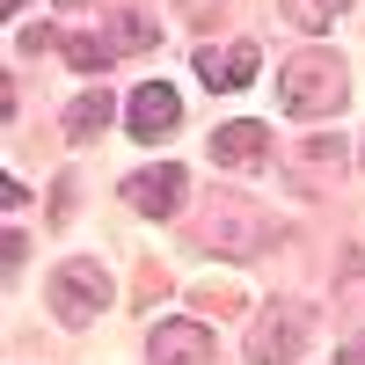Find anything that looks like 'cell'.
Instances as JSON below:
<instances>
[{"instance_id": "cell-1", "label": "cell", "mask_w": 365, "mask_h": 365, "mask_svg": "<svg viewBox=\"0 0 365 365\" xmlns=\"http://www.w3.org/2000/svg\"><path fill=\"white\" fill-rule=\"evenodd\" d=\"M278 96H285V117H329V110H344L351 73L336 51H299V58H285Z\"/></svg>"}, {"instance_id": "cell-2", "label": "cell", "mask_w": 365, "mask_h": 365, "mask_svg": "<svg viewBox=\"0 0 365 365\" xmlns=\"http://www.w3.org/2000/svg\"><path fill=\"white\" fill-rule=\"evenodd\" d=\"M307 336H314V307L307 299H270L256 314V329H249V358L256 365H292L307 351Z\"/></svg>"}, {"instance_id": "cell-3", "label": "cell", "mask_w": 365, "mask_h": 365, "mask_svg": "<svg viewBox=\"0 0 365 365\" xmlns=\"http://www.w3.org/2000/svg\"><path fill=\"white\" fill-rule=\"evenodd\" d=\"M103 307H110V270L96 256H73V263L51 270V314L66 322V329H88Z\"/></svg>"}, {"instance_id": "cell-4", "label": "cell", "mask_w": 365, "mask_h": 365, "mask_svg": "<svg viewBox=\"0 0 365 365\" xmlns=\"http://www.w3.org/2000/svg\"><path fill=\"white\" fill-rule=\"evenodd\" d=\"M263 241H270V220H263V212H249L241 197L220 205V212H212V227H205V249H212V256H256Z\"/></svg>"}, {"instance_id": "cell-5", "label": "cell", "mask_w": 365, "mask_h": 365, "mask_svg": "<svg viewBox=\"0 0 365 365\" xmlns=\"http://www.w3.org/2000/svg\"><path fill=\"white\" fill-rule=\"evenodd\" d=\"M125 117H132V139L161 146V139H175V125H182V103H175V88H168V81H146V88H132Z\"/></svg>"}, {"instance_id": "cell-6", "label": "cell", "mask_w": 365, "mask_h": 365, "mask_svg": "<svg viewBox=\"0 0 365 365\" xmlns=\"http://www.w3.org/2000/svg\"><path fill=\"white\" fill-rule=\"evenodd\" d=\"M212 161L256 175V168L270 161V125H256V117H234V125H220V132H212Z\"/></svg>"}, {"instance_id": "cell-7", "label": "cell", "mask_w": 365, "mask_h": 365, "mask_svg": "<svg viewBox=\"0 0 365 365\" xmlns=\"http://www.w3.org/2000/svg\"><path fill=\"white\" fill-rule=\"evenodd\" d=\"M182 168H139V175H125V205L132 212H146V220H168V212H182Z\"/></svg>"}, {"instance_id": "cell-8", "label": "cell", "mask_w": 365, "mask_h": 365, "mask_svg": "<svg viewBox=\"0 0 365 365\" xmlns=\"http://www.w3.org/2000/svg\"><path fill=\"white\" fill-rule=\"evenodd\" d=\"M154 37H161V22L146 15L139 0H110V8H103V44H110V58H117V51H146Z\"/></svg>"}, {"instance_id": "cell-9", "label": "cell", "mask_w": 365, "mask_h": 365, "mask_svg": "<svg viewBox=\"0 0 365 365\" xmlns=\"http://www.w3.org/2000/svg\"><path fill=\"white\" fill-rule=\"evenodd\" d=\"M154 365H212V329L205 322H161L154 329Z\"/></svg>"}, {"instance_id": "cell-10", "label": "cell", "mask_w": 365, "mask_h": 365, "mask_svg": "<svg viewBox=\"0 0 365 365\" xmlns=\"http://www.w3.org/2000/svg\"><path fill=\"white\" fill-rule=\"evenodd\" d=\"M197 73H205V88H249L256 81V44H205Z\"/></svg>"}, {"instance_id": "cell-11", "label": "cell", "mask_w": 365, "mask_h": 365, "mask_svg": "<svg viewBox=\"0 0 365 365\" xmlns=\"http://www.w3.org/2000/svg\"><path fill=\"white\" fill-rule=\"evenodd\" d=\"M351 8V0H278V15L292 29H307V37H322V29H336V15Z\"/></svg>"}, {"instance_id": "cell-12", "label": "cell", "mask_w": 365, "mask_h": 365, "mask_svg": "<svg viewBox=\"0 0 365 365\" xmlns=\"http://www.w3.org/2000/svg\"><path fill=\"white\" fill-rule=\"evenodd\" d=\"M110 125V96H81V103H66V139H96Z\"/></svg>"}, {"instance_id": "cell-13", "label": "cell", "mask_w": 365, "mask_h": 365, "mask_svg": "<svg viewBox=\"0 0 365 365\" xmlns=\"http://www.w3.org/2000/svg\"><path fill=\"white\" fill-rule=\"evenodd\" d=\"M58 51H66V58H73L81 73H96L103 58H110V44H103V37H58Z\"/></svg>"}, {"instance_id": "cell-14", "label": "cell", "mask_w": 365, "mask_h": 365, "mask_svg": "<svg viewBox=\"0 0 365 365\" xmlns=\"http://www.w3.org/2000/svg\"><path fill=\"white\" fill-rule=\"evenodd\" d=\"M336 365H365V336H351V344L336 351Z\"/></svg>"}, {"instance_id": "cell-15", "label": "cell", "mask_w": 365, "mask_h": 365, "mask_svg": "<svg viewBox=\"0 0 365 365\" xmlns=\"http://www.w3.org/2000/svg\"><path fill=\"white\" fill-rule=\"evenodd\" d=\"M15 8H22V0H8V15H15Z\"/></svg>"}, {"instance_id": "cell-16", "label": "cell", "mask_w": 365, "mask_h": 365, "mask_svg": "<svg viewBox=\"0 0 365 365\" xmlns=\"http://www.w3.org/2000/svg\"><path fill=\"white\" fill-rule=\"evenodd\" d=\"M58 8H73V0H58Z\"/></svg>"}]
</instances>
